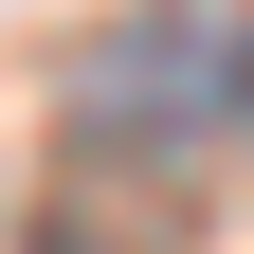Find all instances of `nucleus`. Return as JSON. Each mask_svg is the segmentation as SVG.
<instances>
[{"instance_id":"1","label":"nucleus","mask_w":254,"mask_h":254,"mask_svg":"<svg viewBox=\"0 0 254 254\" xmlns=\"http://www.w3.org/2000/svg\"><path fill=\"white\" fill-rule=\"evenodd\" d=\"M73 127H91V145H145V164L254 127V18H236V0H145L127 37H91Z\"/></svg>"}]
</instances>
